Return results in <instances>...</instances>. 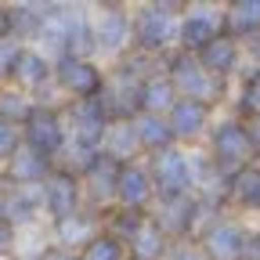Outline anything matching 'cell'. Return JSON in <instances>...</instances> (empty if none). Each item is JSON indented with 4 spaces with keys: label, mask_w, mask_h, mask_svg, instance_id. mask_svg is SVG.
Returning <instances> with one entry per match:
<instances>
[{
    "label": "cell",
    "mask_w": 260,
    "mask_h": 260,
    "mask_svg": "<svg viewBox=\"0 0 260 260\" xmlns=\"http://www.w3.org/2000/svg\"><path fill=\"white\" fill-rule=\"evenodd\" d=\"M246 246H249V242L242 239V232H239V228H232V224L213 228V232L206 235V253H210L213 260H239Z\"/></svg>",
    "instance_id": "cell-12"
},
{
    "label": "cell",
    "mask_w": 260,
    "mask_h": 260,
    "mask_svg": "<svg viewBox=\"0 0 260 260\" xmlns=\"http://www.w3.org/2000/svg\"><path fill=\"white\" fill-rule=\"evenodd\" d=\"M177 260H203V256H195V253H188V249H184V253H177Z\"/></svg>",
    "instance_id": "cell-32"
},
{
    "label": "cell",
    "mask_w": 260,
    "mask_h": 260,
    "mask_svg": "<svg viewBox=\"0 0 260 260\" xmlns=\"http://www.w3.org/2000/svg\"><path fill=\"white\" fill-rule=\"evenodd\" d=\"M203 119H206V105L203 102H177L174 105V112H170V130L174 134H181V138H191L195 130L203 126Z\"/></svg>",
    "instance_id": "cell-16"
},
{
    "label": "cell",
    "mask_w": 260,
    "mask_h": 260,
    "mask_svg": "<svg viewBox=\"0 0 260 260\" xmlns=\"http://www.w3.org/2000/svg\"><path fill=\"white\" fill-rule=\"evenodd\" d=\"M170 83H162V80H155V83H145V109L148 112H155V109H162V105H170Z\"/></svg>",
    "instance_id": "cell-26"
},
{
    "label": "cell",
    "mask_w": 260,
    "mask_h": 260,
    "mask_svg": "<svg viewBox=\"0 0 260 260\" xmlns=\"http://www.w3.org/2000/svg\"><path fill=\"white\" fill-rule=\"evenodd\" d=\"M18 54H22V44H18L15 32H11V37H0V76H11Z\"/></svg>",
    "instance_id": "cell-24"
},
{
    "label": "cell",
    "mask_w": 260,
    "mask_h": 260,
    "mask_svg": "<svg viewBox=\"0 0 260 260\" xmlns=\"http://www.w3.org/2000/svg\"><path fill=\"white\" fill-rule=\"evenodd\" d=\"M134 249H138V256H141V260L159 256V253H162V232H159L155 224H148L145 232H138V235H134Z\"/></svg>",
    "instance_id": "cell-23"
},
{
    "label": "cell",
    "mask_w": 260,
    "mask_h": 260,
    "mask_svg": "<svg viewBox=\"0 0 260 260\" xmlns=\"http://www.w3.org/2000/svg\"><path fill=\"white\" fill-rule=\"evenodd\" d=\"M199 61L206 65L213 76L217 73H228L235 65V44H232V37H217L206 51H199Z\"/></svg>",
    "instance_id": "cell-19"
},
{
    "label": "cell",
    "mask_w": 260,
    "mask_h": 260,
    "mask_svg": "<svg viewBox=\"0 0 260 260\" xmlns=\"http://www.w3.org/2000/svg\"><path fill=\"white\" fill-rule=\"evenodd\" d=\"M105 112L109 116H138V109H145V83H138L130 73H119V80H116V87L109 90V98H105Z\"/></svg>",
    "instance_id": "cell-6"
},
{
    "label": "cell",
    "mask_w": 260,
    "mask_h": 260,
    "mask_svg": "<svg viewBox=\"0 0 260 260\" xmlns=\"http://www.w3.org/2000/svg\"><path fill=\"white\" fill-rule=\"evenodd\" d=\"M44 260H83V256H73V253H61V249H54V253H47Z\"/></svg>",
    "instance_id": "cell-31"
},
{
    "label": "cell",
    "mask_w": 260,
    "mask_h": 260,
    "mask_svg": "<svg viewBox=\"0 0 260 260\" xmlns=\"http://www.w3.org/2000/svg\"><path fill=\"white\" fill-rule=\"evenodd\" d=\"M15 246V228H11V220L0 213V253H8Z\"/></svg>",
    "instance_id": "cell-28"
},
{
    "label": "cell",
    "mask_w": 260,
    "mask_h": 260,
    "mask_svg": "<svg viewBox=\"0 0 260 260\" xmlns=\"http://www.w3.org/2000/svg\"><path fill=\"white\" fill-rule=\"evenodd\" d=\"M119 162H112L109 155L105 159H94V167L87 170V184H90V195H94V199L98 203H105L109 199V195L119 188Z\"/></svg>",
    "instance_id": "cell-14"
},
{
    "label": "cell",
    "mask_w": 260,
    "mask_h": 260,
    "mask_svg": "<svg viewBox=\"0 0 260 260\" xmlns=\"http://www.w3.org/2000/svg\"><path fill=\"white\" fill-rule=\"evenodd\" d=\"M224 29L232 32V37L260 29V4L256 0H239V4H232L224 11Z\"/></svg>",
    "instance_id": "cell-17"
},
{
    "label": "cell",
    "mask_w": 260,
    "mask_h": 260,
    "mask_svg": "<svg viewBox=\"0 0 260 260\" xmlns=\"http://www.w3.org/2000/svg\"><path fill=\"white\" fill-rule=\"evenodd\" d=\"M0 37H11V11L0 8Z\"/></svg>",
    "instance_id": "cell-30"
},
{
    "label": "cell",
    "mask_w": 260,
    "mask_h": 260,
    "mask_svg": "<svg viewBox=\"0 0 260 260\" xmlns=\"http://www.w3.org/2000/svg\"><path fill=\"white\" fill-rule=\"evenodd\" d=\"M47 61L40 54H32V51H22L18 61H15V69H11V80H18L22 87H40L47 80Z\"/></svg>",
    "instance_id": "cell-18"
},
{
    "label": "cell",
    "mask_w": 260,
    "mask_h": 260,
    "mask_svg": "<svg viewBox=\"0 0 260 260\" xmlns=\"http://www.w3.org/2000/svg\"><path fill=\"white\" fill-rule=\"evenodd\" d=\"M8 177L18 184H32V181H47L51 177V159L37 155L29 145H22L11 159H8Z\"/></svg>",
    "instance_id": "cell-8"
},
{
    "label": "cell",
    "mask_w": 260,
    "mask_h": 260,
    "mask_svg": "<svg viewBox=\"0 0 260 260\" xmlns=\"http://www.w3.org/2000/svg\"><path fill=\"white\" fill-rule=\"evenodd\" d=\"M256 249H260V239H256Z\"/></svg>",
    "instance_id": "cell-33"
},
{
    "label": "cell",
    "mask_w": 260,
    "mask_h": 260,
    "mask_svg": "<svg viewBox=\"0 0 260 260\" xmlns=\"http://www.w3.org/2000/svg\"><path fill=\"white\" fill-rule=\"evenodd\" d=\"M32 116V105L25 102V94L22 90H0V119H8V123H22L25 126V119Z\"/></svg>",
    "instance_id": "cell-21"
},
{
    "label": "cell",
    "mask_w": 260,
    "mask_h": 260,
    "mask_svg": "<svg viewBox=\"0 0 260 260\" xmlns=\"http://www.w3.org/2000/svg\"><path fill=\"white\" fill-rule=\"evenodd\" d=\"M232 199L239 206H260V170H239L232 177Z\"/></svg>",
    "instance_id": "cell-20"
},
{
    "label": "cell",
    "mask_w": 260,
    "mask_h": 260,
    "mask_svg": "<svg viewBox=\"0 0 260 260\" xmlns=\"http://www.w3.org/2000/svg\"><path fill=\"white\" fill-rule=\"evenodd\" d=\"M220 25H224V18L217 22V15L199 11V15L184 18V25H181V40H184V47H188V51H206V47L220 37V32H217Z\"/></svg>",
    "instance_id": "cell-9"
},
{
    "label": "cell",
    "mask_w": 260,
    "mask_h": 260,
    "mask_svg": "<svg viewBox=\"0 0 260 260\" xmlns=\"http://www.w3.org/2000/svg\"><path fill=\"white\" fill-rule=\"evenodd\" d=\"M246 138H249V141H253V148L260 152V119H253V123L246 126Z\"/></svg>",
    "instance_id": "cell-29"
},
{
    "label": "cell",
    "mask_w": 260,
    "mask_h": 260,
    "mask_svg": "<svg viewBox=\"0 0 260 260\" xmlns=\"http://www.w3.org/2000/svg\"><path fill=\"white\" fill-rule=\"evenodd\" d=\"M61 141H65V134H61L58 112H51V109H32V116H29L25 126H22V145H29L32 152L44 155V159H54V155L61 152Z\"/></svg>",
    "instance_id": "cell-1"
},
{
    "label": "cell",
    "mask_w": 260,
    "mask_h": 260,
    "mask_svg": "<svg viewBox=\"0 0 260 260\" xmlns=\"http://www.w3.org/2000/svg\"><path fill=\"white\" fill-rule=\"evenodd\" d=\"M134 130H138V141L145 148H170V138H174V130H170V119H162L159 112H141L134 116Z\"/></svg>",
    "instance_id": "cell-11"
},
{
    "label": "cell",
    "mask_w": 260,
    "mask_h": 260,
    "mask_svg": "<svg viewBox=\"0 0 260 260\" xmlns=\"http://www.w3.org/2000/svg\"><path fill=\"white\" fill-rule=\"evenodd\" d=\"M18 148H22V134H18V126H15V123H8V119H0V159H11Z\"/></svg>",
    "instance_id": "cell-25"
},
{
    "label": "cell",
    "mask_w": 260,
    "mask_h": 260,
    "mask_svg": "<svg viewBox=\"0 0 260 260\" xmlns=\"http://www.w3.org/2000/svg\"><path fill=\"white\" fill-rule=\"evenodd\" d=\"M105 116L109 112L98 98H87V102L76 105V138H80V145H90V141H98L105 134Z\"/></svg>",
    "instance_id": "cell-10"
},
{
    "label": "cell",
    "mask_w": 260,
    "mask_h": 260,
    "mask_svg": "<svg viewBox=\"0 0 260 260\" xmlns=\"http://www.w3.org/2000/svg\"><path fill=\"white\" fill-rule=\"evenodd\" d=\"M217 159H220V167L224 170H235V167H246V159L256 152L253 141L246 138V126L239 123H228L224 130H217Z\"/></svg>",
    "instance_id": "cell-4"
},
{
    "label": "cell",
    "mask_w": 260,
    "mask_h": 260,
    "mask_svg": "<svg viewBox=\"0 0 260 260\" xmlns=\"http://www.w3.org/2000/svg\"><path fill=\"white\" fill-rule=\"evenodd\" d=\"M148 191H152L148 174H141V170H134V167H126V170L119 174V188H116V195L126 203V210H138V206L148 199Z\"/></svg>",
    "instance_id": "cell-15"
},
{
    "label": "cell",
    "mask_w": 260,
    "mask_h": 260,
    "mask_svg": "<svg viewBox=\"0 0 260 260\" xmlns=\"http://www.w3.org/2000/svg\"><path fill=\"white\" fill-rule=\"evenodd\" d=\"M44 203H47V210H51V217H54L58 224L69 220V217H76V203H80L76 177L65 174V170L51 174V177L44 181Z\"/></svg>",
    "instance_id": "cell-3"
},
{
    "label": "cell",
    "mask_w": 260,
    "mask_h": 260,
    "mask_svg": "<svg viewBox=\"0 0 260 260\" xmlns=\"http://www.w3.org/2000/svg\"><path fill=\"white\" fill-rule=\"evenodd\" d=\"M174 87L188 94V102L203 98V105H206V102H213V98L220 94L217 76L206 69L203 61H195V58H177V61H174Z\"/></svg>",
    "instance_id": "cell-2"
},
{
    "label": "cell",
    "mask_w": 260,
    "mask_h": 260,
    "mask_svg": "<svg viewBox=\"0 0 260 260\" xmlns=\"http://www.w3.org/2000/svg\"><path fill=\"white\" fill-rule=\"evenodd\" d=\"M246 109L260 119V76H253L249 80V94H246Z\"/></svg>",
    "instance_id": "cell-27"
},
{
    "label": "cell",
    "mask_w": 260,
    "mask_h": 260,
    "mask_svg": "<svg viewBox=\"0 0 260 260\" xmlns=\"http://www.w3.org/2000/svg\"><path fill=\"white\" fill-rule=\"evenodd\" d=\"M152 177H155V184H159V191H162V195H181V191L188 188V167H184L181 152H174V148L155 152Z\"/></svg>",
    "instance_id": "cell-7"
},
{
    "label": "cell",
    "mask_w": 260,
    "mask_h": 260,
    "mask_svg": "<svg viewBox=\"0 0 260 260\" xmlns=\"http://www.w3.org/2000/svg\"><path fill=\"white\" fill-rule=\"evenodd\" d=\"M170 11L174 8H145L138 15V40L145 47H159L162 40H167V29H170Z\"/></svg>",
    "instance_id": "cell-13"
},
{
    "label": "cell",
    "mask_w": 260,
    "mask_h": 260,
    "mask_svg": "<svg viewBox=\"0 0 260 260\" xmlns=\"http://www.w3.org/2000/svg\"><path fill=\"white\" fill-rule=\"evenodd\" d=\"M83 260H123V246H119L112 235H98V239L87 242Z\"/></svg>",
    "instance_id": "cell-22"
},
{
    "label": "cell",
    "mask_w": 260,
    "mask_h": 260,
    "mask_svg": "<svg viewBox=\"0 0 260 260\" xmlns=\"http://www.w3.org/2000/svg\"><path fill=\"white\" fill-rule=\"evenodd\" d=\"M58 80H61V87H65V90L80 94L83 102L102 90V76H98V69H90L83 58H69V54L58 61Z\"/></svg>",
    "instance_id": "cell-5"
}]
</instances>
